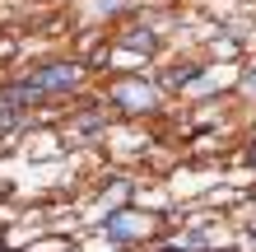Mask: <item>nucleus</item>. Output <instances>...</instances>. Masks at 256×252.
<instances>
[{
	"label": "nucleus",
	"mask_w": 256,
	"mask_h": 252,
	"mask_svg": "<svg viewBox=\"0 0 256 252\" xmlns=\"http://www.w3.org/2000/svg\"><path fill=\"white\" fill-rule=\"evenodd\" d=\"M74 80H80V70L74 66H47V70H38L33 80H24L33 94H42V89H70Z\"/></svg>",
	"instance_id": "nucleus-1"
},
{
	"label": "nucleus",
	"mask_w": 256,
	"mask_h": 252,
	"mask_svg": "<svg viewBox=\"0 0 256 252\" xmlns=\"http://www.w3.org/2000/svg\"><path fill=\"white\" fill-rule=\"evenodd\" d=\"M196 75H200V66H186V70H172L168 80H172V84H186V80H196Z\"/></svg>",
	"instance_id": "nucleus-2"
},
{
	"label": "nucleus",
	"mask_w": 256,
	"mask_h": 252,
	"mask_svg": "<svg viewBox=\"0 0 256 252\" xmlns=\"http://www.w3.org/2000/svg\"><path fill=\"white\" fill-rule=\"evenodd\" d=\"M247 159H252V164H256V145H252V150H247Z\"/></svg>",
	"instance_id": "nucleus-3"
}]
</instances>
